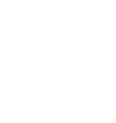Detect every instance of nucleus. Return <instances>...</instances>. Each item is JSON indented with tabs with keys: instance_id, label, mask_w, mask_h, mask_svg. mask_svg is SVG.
Masks as SVG:
<instances>
[]
</instances>
